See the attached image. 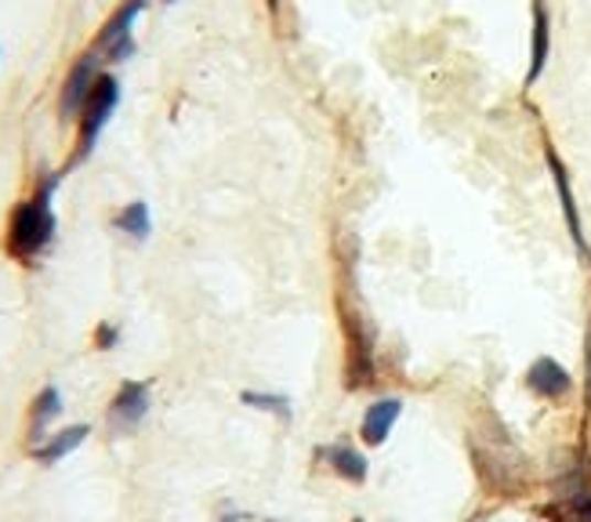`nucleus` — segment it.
<instances>
[{"mask_svg":"<svg viewBox=\"0 0 591 522\" xmlns=\"http://www.w3.org/2000/svg\"><path fill=\"white\" fill-rule=\"evenodd\" d=\"M58 178H44L36 185V193L30 200L15 204L8 218V254L22 261V265H33L47 247L55 240V210H52V193H55Z\"/></svg>","mask_w":591,"mask_h":522,"instance_id":"nucleus-1","label":"nucleus"},{"mask_svg":"<svg viewBox=\"0 0 591 522\" xmlns=\"http://www.w3.org/2000/svg\"><path fill=\"white\" fill-rule=\"evenodd\" d=\"M117 106H120V80L103 69L92 87V95H87L80 117H77V153H73L69 164H80V160L92 156L98 134L106 131V123L112 113H117Z\"/></svg>","mask_w":591,"mask_h":522,"instance_id":"nucleus-2","label":"nucleus"},{"mask_svg":"<svg viewBox=\"0 0 591 522\" xmlns=\"http://www.w3.org/2000/svg\"><path fill=\"white\" fill-rule=\"evenodd\" d=\"M146 11V0H123V4L112 11L103 22V30L95 36V52L103 55V62H128L135 55V22Z\"/></svg>","mask_w":591,"mask_h":522,"instance_id":"nucleus-3","label":"nucleus"},{"mask_svg":"<svg viewBox=\"0 0 591 522\" xmlns=\"http://www.w3.org/2000/svg\"><path fill=\"white\" fill-rule=\"evenodd\" d=\"M98 73H103V55H98L95 47H87V52L73 62L69 77H66V84H62V95H58V117L66 123L80 117V109L87 102V95H92Z\"/></svg>","mask_w":591,"mask_h":522,"instance_id":"nucleus-4","label":"nucleus"},{"mask_svg":"<svg viewBox=\"0 0 591 522\" xmlns=\"http://www.w3.org/2000/svg\"><path fill=\"white\" fill-rule=\"evenodd\" d=\"M149 414V384L146 381H123L117 395L109 403V421L120 432H128L135 425H142V417Z\"/></svg>","mask_w":591,"mask_h":522,"instance_id":"nucleus-5","label":"nucleus"},{"mask_svg":"<svg viewBox=\"0 0 591 522\" xmlns=\"http://www.w3.org/2000/svg\"><path fill=\"white\" fill-rule=\"evenodd\" d=\"M526 384H530V392H537L540 400H562V395L573 389V378H570V370L556 363L551 356H540L530 367V374H526Z\"/></svg>","mask_w":591,"mask_h":522,"instance_id":"nucleus-6","label":"nucleus"},{"mask_svg":"<svg viewBox=\"0 0 591 522\" xmlns=\"http://www.w3.org/2000/svg\"><path fill=\"white\" fill-rule=\"evenodd\" d=\"M399 414H404V403L399 400H377L374 406H367V414H363V443L367 446H382L388 439V432H393V425L399 421Z\"/></svg>","mask_w":591,"mask_h":522,"instance_id":"nucleus-7","label":"nucleus"},{"mask_svg":"<svg viewBox=\"0 0 591 522\" xmlns=\"http://www.w3.org/2000/svg\"><path fill=\"white\" fill-rule=\"evenodd\" d=\"M58 414H62V395L55 384H47L30 406V446H41L47 439V425H52Z\"/></svg>","mask_w":591,"mask_h":522,"instance_id":"nucleus-8","label":"nucleus"},{"mask_svg":"<svg viewBox=\"0 0 591 522\" xmlns=\"http://www.w3.org/2000/svg\"><path fill=\"white\" fill-rule=\"evenodd\" d=\"M87 425H73V428H62L58 435H47V439L41 443V446H33V461H41V465H55V461H62L66 454H73L77 446L87 439Z\"/></svg>","mask_w":591,"mask_h":522,"instance_id":"nucleus-9","label":"nucleus"},{"mask_svg":"<svg viewBox=\"0 0 591 522\" xmlns=\"http://www.w3.org/2000/svg\"><path fill=\"white\" fill-rule=\"evenodd\" d=\"M323 457H331V468L345 482H356L359 487V482L367 479V457H363L359 450H352V446L337 443V446H331V450H323Z\"/></svg>","mask_w":591,"mask_h":522,"instance_id":"nucleus-10","label":"nucleus"},{"mask_svg":"<svg viewBox=\"0 0 591 522\" xmlns=\"http://www.w3.org/2000/svg\"><path fill=\"white\" fill-rule=\"evenodd\" d=\"M112 226H117L123 236H131V240H149V232H153V218H149V204H146V200H135V204H128L123 210H117Z\"/></svg>","mask_w":591,"mask_h":522,"instance_id":"nucleus-11","label":"nucleus"},{"mask_svg":"<svg viewBox=\"0 0 591 522\" xmlns=\"http://www.w3.org/2000/svg\"><path fill=\"white\" fill-rule=\"evenodd\" d=\"M548 153V167L551 174H556V185H559V196H562V210H566V218H570V232H573V240L581 243V251H584V232H581V218H577V207H573V193H570V182H566V167H562V160L556 156V149H545Z\"/></svg>","mask_w":591,"mask_h":522,"instance_id":"nucleus-12","label":"nucleus"},{"mask_svg":"<svg viewBox=\"0 0 591 522\" xmlns=\"http://www.w3.org/2000/svg\"><path fill=\"white\" fill-rule=\"evenodd\" d=\"M545 62H548V11L537 0L534 4V55H530V77H526V84H534L540 77Z\"/></svg>","mask_w":591,"mask_h":522,"instance_id":"nucleus-13","label":"nucleus"},{"mask_svg":"<svg viewBox=\"0 0 591 522\" xmlns=\"http://www.w3.org/2000/svg\"><path fill=\"white\" fill-rule=\"evenodd\" d=\"M540 515L556 519V522H591V493H573V497H562V501L548 504Z\"/></svg>","mask_w":591,"mask_h":522,"instance_id":"nucleus-14","label":"nucleus"},{"mask_svg":"<svg viewBox=\"0 0 591 522\" xmlns=\"http://www.w3.org/2000/svg\"><path fill=\"white\" fill-rule=\"evenodd\" d=\"M240 400L247 406H258V410H269V414H280V417H291V406H287L283 395H272V392H244Z\"/></svg>","mask_w":591,"mask_h":522,"instance_id":"nucleus-15","label":"nucleus"},{"mask_svg":"<svg viewBox=\"0 0 591 522\" xmlns=\"http://www.w3.org/2000/svg\"><path fill=\"white\" fill-rule=\"evenodd\" d=\"M95 345L103 348V352L117 348L120 345V327H117V323H103V327L95 330Z\"/></svg>","mask_w":591,"mask_h":522,"instance_id":"nucleus-16","label":"nucleus"},{"mask_svg":"<svg viewBox=\"0 0 591 522\" xmlns=\"http://www.w3.org/2000/svg\"><path fill=\"white\" fill-rule=\"evenodd\" d=\"M266 4H269V11H276V4H280V0H266Z\"/></svg>","mask_w":591,"mask_h":522,"instance_id":"nucleus-17","label":"nucleus"},{"mask_svg":"<svg viewBox=\"0 0 591 522\" xmlns=\"http://www.w3.org/2000/svg\"><path fill=\"white\" fill-rule=\"evenodd\" d=\"M163 4H179V0H163Z\"/></svg>","mask_w":591,"mask_h":522,"instance_id":"nucleus-18","label":"nucleus"},{"mask_svg":"<svg viewBox=\"0 0 591 522\" xmlns=\"http://www.w3.org/2000/svg\"><path fill=\"white\" fill-rule=\"evenodd\" d=\"M352 522H363V519H352Z\"/></svg>","mask_w":591,"mask_h":522,"instance_id":"nucleus-19","label":"nucleus"}]
</instances>
